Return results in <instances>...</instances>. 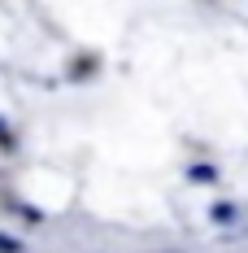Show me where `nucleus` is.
I'll list each match as a JSON object with an SVG mask.
<instances>
[{"label":"nucleus","instance_id":"f257e3e1","mask_svg":"<svg viewBox=\"0 0 248 253\" xmlns=\"http://www.w3.org/2000/svg\"><path fill=\"white\" fill-rule=\"evenodd\" d=\"M209 218H213V223H235V218H240V205H231V201H218L213 205V210H209Z\"/></svg>","mask_w":248,"mask_h":253},{"label":"nucleus","instance_id":"20e7f679","mask_svg":"<svg viewBox=\"0 0 248 253\" xmlns=\"http://www.w3.org/2000/svg\"><path fill=\"white\" fill-rule=\"evenodd\" d=\"M0 144H9V123L0 118Z\"/></svg>","mask_w":248,"mask_h":253},{"label":"nucleus","instance_id":"7ed1b4c3","mask_svg":"<svg viewBox=\"0 0 248 253\" xmlns=\"http://www.w3.org/2000/svg\"><path fill=\"white\" fill-rule=\"evenodd\" d=\"M0 253H22V240H18V236H4V231H0Z\"/></svg>","mask_w":248,"mask_h":253},{"label":"nucleus","instance_id":"f03ea898","mask_svg":"<svg viewBox=\"0 0 248 253\" xmlns=\"http://www.w3.org/2000/svg\"><path fill=\"white\" fill-rule=\"evenodd\" d=\"M187 179H192V183H218V170H213V166H192Z\"/></svg>","mask_w":248,"mask_h":253}]
</instances>
